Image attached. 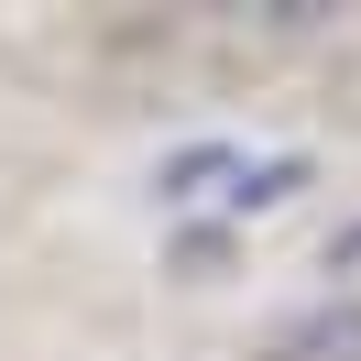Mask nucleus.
Masks as SVG:
<instances>
[{
    "label": "nucleus",
    "instance_id": "obj_1",
    "mask_svg": "<svg viewBox=\"0 0 361 361\" xmlns=\"http://www.w3.org/2000/svg\"><path fill=\"white\" fill-rule=\"evenodd\" d=\"M263 361H361V295L350 307H307L295 329H274Z\"/></svg>",
    "mask_w": 361,
    "mask_h": 361
}]
</instances>
